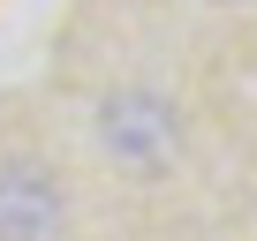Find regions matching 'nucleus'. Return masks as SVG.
<instances>
[{
	"instance_id": "f257e3e1",
	"label": "nucleus",
	"mask_w": 257,
	"mask_h": 241,
	"mask_svg": "<svg viewBox=\"0 0 257 241\" xmlns=\"http://www.w3.org/2000/svg\"><path fill=\"white\" fill-rule=\"evenodd\" d=\"M61 196L38 174H0V241H53Z\"/></svg>"
}]
</instances>
